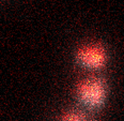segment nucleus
<instances>
[{"label": "nucleus", "instance_id": "obj_2", "mask_svg": "<svg viewBox=\"0 0 124 121\" xmlns=\"http://www.w3.org/2000/svg\"><path fill=\"white\" fill-rule=\"evenodd\" d=\"M76 60L87 69H101L106 64L107 54L102 46L90 45L77 51Z\"/></svg>", "mask_w": 124, "mask_h": 121}, {"label": "nucleus", "instance_id": "obj_1", "mask_svg": "<svg viewBox=\"0 0 124 121\" xmlns=\"http://www.w3.org/2000/svg\"><path fill=\"white\" fill-rule=\"evenodd\" d=\"M106 86L102 79L91 78L85 81L77 89V96L82 105L88 108H99L106 100Z\"/></svg>", "mask_w": 124, "mask_h": 121}, {"label": "nucleus", "instance_id": "obj_3", "mask_svg": "<svg viewBox=\"0 0 124 121\" xmlns=\"http://www.w3.org/2000/svg\"><path fill=\"white\" fill-rule=\"evenodd\" d=\"M63 121H88L86 119V117H84L80 114H77V113H71L68 114L64 117Z\"/></svg>", "mask_w": 124, "mask_h": 121}]
</instances>
